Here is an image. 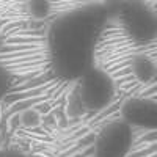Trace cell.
<instances>
[{"mask_svg":"<svg viewBox=\"0 0 157 157\" xmlns=\"http://www.w3.org/2000/svg\"><path fill=\"white\" fill-rule=\"evenodd\" d=\"M110 8L101 3L74 6L49 25L47 55L50 69L61 80H78L94 68L96 47Z\"/></svg>","mask_w":157,"mask_h":157,"instance_id":"cell-1","label":"cell"},{"mask_svg":"<svg viewBox=\"0 0 157 157\" xmlns=\"http://www.w3.org/2000/svg\"><path fill=\"white\" fill-rule=\"evenodd\" d=\"M115 93L116 86L110 72L94 66L77 80L74 94L78 107L83 112L98 113L110 105L115 99Z\"/></svg>","mask_w":157,"mask_h":157,"instance_id":"cell-2","label":"cell"},{"mask_svg":"<svg viewBox=\"0 0 157 157\" xmlns=\"http://www.w3.org/2000/svg\"><path fill=\"white\" fill-rule=\"evenodd\" d=\"M120 24L130 41L148 44L157 39V10L141 3L129 2L120 8Z\"/></svg>","mask_w":157,"mask_h":157,"instance_id":"cell-3","label":"cell"},{"mask_svg":"<svg viewBox=\"0 0 157 157\" xmlns=\"http://www.w3.org/2000/svg\"><path fill=\"white\" fill-rule=\"evenodd\" d=\"M134 145V129L121 118L104 126L94 140V157H127Z\"/></svg>","mask_w":157,"mask_h":157,"instance_id":"cell-4","label":"cell"},{"mask_svg":"<svg viewBox=\"0 0 157 157\" xmlns=\"http://www.w3.org/2000/svg\"><path fill=\"white\" fill-rule=\"evenodd\" d=\"M121 120L132 129L157 130V101L143 96L129 98L121 107Z\"/></svg>","mask_w":157,"mask_h":157,"instance_id":"cell-5","label":"cell"},{"mask_svg":"<svg viewBox=\"0 0 157 157\" xmlns=\"http://www.w3.org/2000/svg\"><path fill=\"white\" fill-rule=\"evenodd\" d=\"M130 71L138 82H151L157 77V66L155 63L146 55H137L130 61Z\"/></svg>","mask_w":157,"mask_h":157,"instance_id":"cell-6","label":"cell"},{"mask_svg":"<svg viewBox=\"0 0 157 157\" xmlns=\"http://www.w3.org/2000/svg\"><path fill=\"white\" fill-rule=\"evenodd\" d=\"M29 14L33 19H46L52 14V3L44 2V0H36V2H29L27 3Z\"/></svg>","mask_w":157,"mask_h":157,"instance_id":"cell-7","label":"cell"},{"mask_svg":"<svg viewBox=\"0 0 157 157\" xmlns=\"http://www.w3.org/2000/svg\"><path fill=\"white\" fill-rule=\"evenodd\" d=\"M11 83H13L11 71L5 66L3 63H0V101H2L5 98V94L8 93Z\"/></svg>","mask_w":157,"mask_h":157,"instance_id":"cell-8","label":"cell"},{"mask_svg":"<svg viewBox=\"0 0 157 157\" xmlns=\"http://www.w3.org/2000/svg\"><path fill=\"white\" fill-rule=\"evenodd\" d=\"M0 157H29V155L17 148H6L3 151H0Z\"/></svg>","mask_w":157,"mask_h":157,"instance_id":"cell-9","label":"cell"}]
</instances>
